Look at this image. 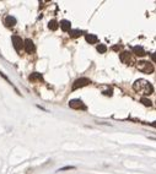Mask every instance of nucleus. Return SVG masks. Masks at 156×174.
Masks as SVG:
<instances>
[{
  "label": "nucleus",
  "instance_id": "f257e3e1",
  "mask_svg": "<svg viewBox=\"0 0 156 174\" xmlns=\"http://www.w3.org/2000/svg\"><path fill=\"white\" fill-rule=\"evenodd\" d=\"M133 88H134L136 92H139L144 96H149L151 93H154V86L150 84L149 81H146L144 79H139L134 82L133 85Z\"/></svg>",
  "mask_w": 156,
  "mask_h": 174
},
{
  "label": "nucleus",
  "instance_id": "f03ea898",
  "mask_svg": "<svg viewBox=\"0 0 156 174\" xmlns=\"http://www.w3.org/2000/svg\"><path fill=\"white\" fill-rule=\"evenodd\" d=\"M136 69L139 71L144 72V74H148V75L153 74L154 70H155L154 65L150 61H148V60H139L136 63Z\"/></svg>",
  "mask_w": 156,
  "mask_h": 174
},
{
  "label": "nucleus",
  "instance_id": "7ed1b4c3",
  "mask_svg": "<svg viewBox=\"0 0 156 174\" xmlns=\"http://www.w3.org/2000/svg\"><path fill=\"white\" fill-rule=\"evenodd\" d=\"M90 80L86 79V77H80V79H76L73 84V90H77V88H81V87H85L90 85Z\"/></svg>",
  "mask_w": 156,
  "mask_h": 174
},
{
  "label": "nucleus",
  "instance_id": "20e7f679",
  "mask_svg": "<svg viewBox=\"0 0 156 174\" xmlns=\"http://www.w3.org/2000/svg\"><path fill=\"white\" fill-rule=\"evenodd\" d=\"M119 59L122 60V63H125V64H128V65H132L133 64V54L130 52H127V50L121 52V54H119Z\"/></svg>",
  "mask_w": 156,
  "mask_h": 174
},
{
  "label": "nucleus",
  "instance_id": "39448f33",
  "mask_svg": "<svg viewBox=\"0 0 156 174\" xmlns=\"http://www.w3.org/2000/svg\"><path fill=\"white\" fill-rule=\"evenodd\" d=\"M69 107L73 109H79V111H86V106L80 99H71L69 102Z\"/></svg>",
  "mask_w": 156,
  "mask_h": 174
},
{
  "label": "nucleus",
  "instance_id": "423d86ee",
  "mask_svg": "<svg viewBox=\"0 0 156 174\" xmlns=\"http://www.w3.org/2000/svg\"><path fill=\"white\" fill-rule=\"evenodd\" d=\"M11 40H12V45H14V48H15L16 52H20V50L24 48V40H22L21 37H19V36H12Z\"/></svg>",
  "mask_w": 156,
  "mask_h": 174
},
{
  "label": "nucleus",
  "instance_id": "0eeeda50",
  "mask_svg": "<svg viewBox=\"0 0 156 174\" xmlns=\"http://www.w3.org/2000/svg\"><path fill=\"white\" fill-rule=\"evenodd\" d=\"M24 48L28 54H32L36 50V45L32 39H26V40H24Z\"/></svg>",
  "mask_w": 156,
  "mask_h": 174
},
{
  "label": "nucleus",
  "instance_id": "6e6552de",
  "mask_svg": "<svg viewBox=\"0 0 156 174\" xmlns=\"http://www.w3.org/2000/svg\"><path fill=\"white\" fill-rule=\"evenodd\" d=\"M133 53H134V55L136 57H144L145 55V49L143 47H140V45H136V47H133Z\"/></svg>",
  "mask_w": 156,
  "mask_h": 174
},
{
  "label": "nucleus",
  "instance_id": "1a4fd4ad",
  "mask_svg": "<svg viewBox=\"0 0 156 174\" xmlns=\"http://www.w3.org/2000/svg\"><path fill=\"white\" fill-rule=\"evenodd\" d=\"M4 24H5L6 27H12L16 25V19L14 16H6L5 20H4Z\"/></svg>",
  "mask_w": 156,
  "mask_h": 174
},
{
  "label": "nucleus",
  "instance_id": "9d476101",
  "mask_svg": "<svg viewBox=\"0 0 156 174\" xmlns=\"http://www.w3.org/2000/svg\"><path fill=\"white\" fill-rule=\"evenodd\" d=\"M30 81L36 82V81H43V76L39 74V72H32V74L28 76Z\"/></svg>",
  "mask_w": 156,
  "mask_h": 174
},
{
  "label": "nucleus",
  "instance_id": "9b49d317",
  "mask_svg": "<svg viewBox=\"0 0 156 174\" xmlns=\"http://www.w3.org/2000/svg\"><path fill=\"white\" fill-rule=\"evenodd\" d=\"M60 27H62V30L64 32H70L71 31V24L68 20H63L60 22Z\"/></svg>",
  "mask_w": 156,
  "mask_h": 174
},
{
  "label": "nucleus",
  "instance_id": "f8f14e48",
  "mask_svg": "<svg viewBox=\"0 0 156 174\" xmlns=\"http://www.w3.org/2000/svg\"><path fill=\"white\" fill-rule=\"evenodd\" d=\"M85 39H86V42H87L89 44H95V43H97V40H98L95 34H91V33L85 34Z\"/></svg>",
  "mask_w": 156,
  "mask_h": 174
},
{
  "label": "nucleus",
  "instance_id": "ddd939ff",
  "mask_svg": "<svg viewBox=\"0 0 156 174\" xmlns=\"http://www.w3.org/2000/svg\"><path fill=\"white\" fill-rule=\"evenodd\" d=\"M58 27H59V24H58L57 20H50V21H49L48 28H49L50 31H56V30H58Z\"/></svg>",
  "mask_w": 156,
  "mask_h": 174
},
{
  "label": "nucleus",
  "instance_id": "4468645a",
  "mask_svg": "<svg viewBox=\"0 0 156 174\" xmlns=\"http://www.w3.org/2000/svg\"><path fill=\"white\" fill-rule=\"evenodd\" d=\"M69 34H70L71 38H77V37H80V36L82 34V32L80 30H71L70 32H69Z\"/></svg>",
  "mask_w": 156,
  "mask_h": 174
},
{
  "label": "nucleus",
  "instance_id": "2eb2a0df",
  "mask_svg": "<svg viewBox=\"0 0 156 174\" xmlns=\"http://www.w3.org/2000/svg\"><path fill=\"white\" fill-rule=\"evenodd\" d=\"M96 49H97V52L101 53V54H104L107 52V47L104 44H97L96 45Z\"/></svg>",
  "mask_w": 156,
  "mask_h": 174
},
{
  "label": "nucleus",
  "instance_id": "dca6fc26",
  "mask_svg": "<svg viewBox=\"0 0 156 174\" xmlns=\"http://www.w3.org/2000/svg\"><path fill=\"white\" fill-rule=\"evenodd\" d=\"M140 103L144 104V106H146V107H151V106H153V102H151L149 98H145V97L140 98Z\"/></svg>",
  "mask_w": 156,
  "mask_h": 174
},
{
  "label": "nucleus",
  "instance_id": "f3484780",
  "mask_svg": "<svg viewBox=\"0 0 156 174\" xmlns=\"http://www.w3.org/2000/svg\"><path fill=\"white\" fill-rule=\"evenodd\" d=\"M151 59H153V60L156 63V52L155 53H153V54H151Z\"/></svg>",
  "mask_w": 156,
  "mask_h": 174
},
{
  "label": "nucleus",
  "instance_id": "a211bd4d",
  "mask_svg": "<svg viewBox=\"0 0 156 174\" xmlns=\"http://www.w3.org/2000/svg\"><path fill=\"white\" fill-rule=\"evenodd\" d=\"M112 49H113V50H119V49H121V45H116V47H114V45H113Z\"/></svg>",
  "mask_w": 156,
  "mask_h": 174
},
{
  "label": "nucleus",
  "instance_id": "6ab92c4d",
  "mask_svg": "<svg viewBox=\"0 0 156 174\" xmlns=\"http://www.w3.org/2000/svg\"><path fill=\"white\" fill-rule=\"evenodd\" d=\"M153 126H155V127H156V121H155V123H153Z\"/></svg>",
  "mask_w": 156,
  "mask_h": 174
}]
</instances>
